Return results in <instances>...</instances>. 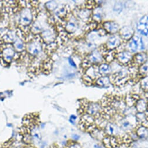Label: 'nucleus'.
Returning a JSON list of instances; mask_svg holds the SVG:
<instances>
[{
    "label": "nucleus",
    "instance_id": "4c0bfd02",
    "mask_svg": "<svg viewBox=\"0 0 148 148\" xmlns=\"http://www.w3.org/2000/svg\"><path fill=\"white\" fill-rule=\"evenodd\" d=\"M95 148H102V146L99 144H96L95 145Z\"/></svg>",
    "mask_w": 148,
    "mask_h": 148
},
{
    "label": "nucleus",
    "instance_id": "cd10ccee",
    "mask_svg": "<svg viewBox=\"0 0 148 148\" xmlns=\"http://www.w3.org/2000/svg\"><path fill=\"white\" fill-rule=\"evenodd\" d=\"M137 30L142 35L148 36V27L146 25L139 23L137 25Z\"/></svg>",
    "mask_w": 148,
    "mask_h": 148
},
{
    "label": "nucleus",
    "instance_id": "9d476101",
    "mask_svg": "<svg viewBox=\"0 0 148 148\" xmlns=\"http://www.w3.org/2000/svg\"><path fill=\"white\" fill-rule=\"evenodd\" d=\"M103 28L106 30L107 33L115 34L118 33L120 29L117 23L114 21H107L103 23Z\"/></svg>",
    "mask_w": 148,
    "mask_h": 148
},
{
    "label": "nucleus",
    "instance_id": "7ed1b4c3",
    "mask_svg": "<svg viewBox=\"0 0 148 148\" xmlns=\"http://www.w3.org/2000/svg\"><path fill=\"white\" fill-rule=\"evenodd\" d=\"M26 48L29 55L32 56H37L40 55L41 51V43L40 41L36 40L31 41L28 44Z\"/></svg>",
    "mask_w": 148,
    "mask_h": 148
},
{
    "label": "nucleus",
    "instance_id": "a211bd4d",
    "mask_svg": "<svg viewBox=\"0 0 148 148\" xmlns=\"http://www.w3.org/2000/svg\"><path fill=\"white\" fill-rule=\"evenodd\" d=\"M135 117L132 119H135ZM129 120V115L125 117V119H122L121 121V129L124 130H129L131 132V130L133 128V124H135V122L132 121V120Z\"/></svg>",
    "mask_w": 148,
    "mask_h": 148
},
{
    "label": "nucleus",
    "instance_id": "39448f33",
    "mask_svg": "<svg viewBox=\"0 0 148 148\" xmlns=\"http://www.w3.org/2000/svg\"><path fill=\"white\" fill-rule=\"evenodd\" d=\"M133 58L132 53L125 50L117 53L115 55V59L118 62L123 65H128L131 63Z\"/></svg>",
    "mask_w": 148,
    "mask_h": 148
},
{
    "label": "nucleus",
    "instance_id": "c85d7f7f",
    "mask_svg": "<svg viewBox=\"0 0 148 148\" xmlns=\"http://www.w3.org/2000/svg\"><path fill=\"white\" fill-rule=\"evenodd\" d=\"M140 87L145 92H148V77H145L141 82Z\"/></svg>",
    "mask_w": 148,
    "mask_h": 148
},
{
    "label": "nucleus",
    "instance_id": "0eeeda50",
    "mask_svg": "<svg viewBox=\"0 0 148 148\" xmlns=\"http://www.w3.org/2000/svg\"><path fill=\"white\" fill-rule=\"evenodd\" d=\"M122 40L118 35H113L111 36L106 43L105 47L107 50H115L121 45Z\"/></svg>",
    "mask_w": 148,
    "mask_h": 148
},
{
    "label": "nucleus",
    "instance_id": "b1692460",
    "mask_svg": "<svg viewBox=\"0 0 148 148\" xmlns=\"http://www.w3.org/2000/svg\"><path fill=\"white\" fill-rule=\"evenodd\" d=\"M116 53L117 52H115L114 50H107L102 55L103 59H105V60L108 63H110L115 59Z\"/></svg>",
    "mask_w": 148,
    "mask_h": 148
},
{
    "label": "nucleus",
    "instance_id": "473e14b6",
    "mask_svg": "<svg viewBox=\"0 0 148 148\" xmlns=\"http://www.w3.org/2000/svg\"><path fill=\"white\" fill-rule=\"evenodd\" d=\"M11 148H24V145L19 141H15L12 143Z\"/></svg>",
    "mask_w": 148,
    "mask_h": 148
},
{
    "label": "nucleus",
    "instance_id": "f257e3e1",
    "mask_svg": "<svg viewBox=\"0 0 148 148\" xmlns=\"http://www.w3.org/2000/svg\"><path fill=\"white\" fill-rule=\"evenodd\" d=\"M128 51L131 53H138L144 49V44L142 38L138 36H135L127 43Z\"/></svg>",
    "mask_w": 148,
    "mask_h": 148
},
{
    "label": "nucleus",
    "instance_id": "6ab92c4d",
    "mask_svg": "<svg viewBox=\"0 0 148 148\" xmlns=\"http://www.w3.org/2000/svg\"><path fill=\"white\" fill-rule=\"evenodd\" d=\"M147 105L148 102L146 100L140 98L136 101L135 107L137 113H145L146 111Z\"/></svg>",
    "mask_w": 148,
    "mask_h": 148
},
{
    "label": "nucleus",
    "instance_id": "4be33fe9",
    "mask_svg": "<svg viewBox=\"0 0 148 148\" xmlns=\"http://www.w3.org/2000/svg\"><path fill=\"white\" fill-rule=\"evenodd\" d=\"M55 15L61 19H65L68 15V8L66 5H62L61 7L57 8L55 11Z\"/></svg>",
    "mask_w": 148,
    "mask_h": 148
},
{
    "label": "nucleus",
    "instance_id": "6e6552de",
    "mask_svg": "<svg viewBox=\"0 0 148 148\" xmlns=\"http://www.w3.org/2000/svg\"><path fill=\"white\" fill-rule=\"evenodd\" d=\"M118 33L121 40L128 42L134 36L135 31L132 27L124 26L120 29Z\"/></svg>",
    "mask_w": 148,
    "mask_h": 148
},
{
    "label": "nucleus",
    "instance_id": "ea45409f",
    "mask_svg": "<svg viewBox=\"0 0 148 148\" xmlns=\"http://www.w3.org/2000/svg\"><path fill=\"white\" fill-rule=\"evenodd\" d=\"M115 148H118V147H115Z\"/></svg>",
    "mask_w": 148,
    "mask_h": 148
},
{
    "label": "nucleus",
    "instance_id": "412c9836",
    "mask_svg": "<svg viewBox=\"0 0 148 148\" xmlns=\"http://www.w3.org/2000/svg\"><path fill=\"white\" fill-rule=\"evenodd\" d=\"M96 84L101 87H109L110 85V80L109 77L103 76L98 78L96 82Z\"/></svg>",
    "mask_w": 148,
    "mask_h": 148
},
{
    "label": "nucleus",
    "instance_id": "20e7f679",
    "mask_svg": "<svg viewBox=\"0 0 148 148\" xmlns=\"http://www.w3.org/2000/svg\"><path fill=\"white\" fill-rule=\"evenodd\" d=\"M86 59L91 66H98L102 63L104 59L102 53L99 50H94L87 56Z\"/></svg>",
    "mask_w": 148,
    "mask_h": 148
},
{
    "label": "nucleus",
    "instance_id": "393cba45",
    "mask_svg": "<svg viewBox=\"0 0 148 148\" xmlns=\"http://www.w3.org/2000/svg\"><path fill=\"white\" fill-rule=\"evenodd\" d=\"M135 116L136 123L140 125H143L147 121L145 113H136Z\"/></svg>",
    "mask_w": 148,
    "mask_h": 148
},
{
    "label": "nucleus",
    "instance_id": "72a5a7b5",
    "mask_svg": "<svg viewBox=\"0 0 148 148\" xmlns=\"http://www.w3.org/2000/svg\"><path fill=\"white\" fill-rule=\"evenodd\" d=\"M139 23L145 25L148 27V16H144L143 17H142L140 19Z\"/></svg>",
    "mask_w": 148,
    "mask_h": 148
},
{
    "label": "nucleus",
    "instance_id": "c756f323",
    "mask_svg": "<svg viewBox=\"0 0 148 148\" xmlns=\"http://www.w3.org/2000/svg\"><path fill=\"white\" fill-rule=\"evenodd\" d=\"M66 148H82V146L77 142L71 141L69 143H67L65 146Z\"/></svg>",
    "mask_w": 148,
    "mask_h": 148
},
{
    "label": "nucleus",
    "instance_id": "1a4fd4ad",
    "mask_svg": "<svg viewBox=\"0 0 148 148\" xmlns=\"http://www.w3.org/2000/svg\"><path fill=\"white\" fill-rule=\"evenodd\" d=\"M41 40L47 44H50L53 42L56 38L55 32L54 29L48 28L42 31L41 34Z\"/></svg>",
    "mask_w": 148,
    "mask_h": 148
},
{
    "label": "nucleus",
    "instance_id": "a878e982",
    "mask_svg": "<svg viewBox=\"0 0 148 148\" xmlns=\"http://www.w3.org/2000/svg\"><path fill=\"white\" fill-rule=\"evenodd\" d=\"M14 49L17 52H21L24 49V44L23 41L19 38H17L14 42L13 45Z\"/></svg>",
    "mask_w": 148,
    "mask_h": 148
},
{
    "label": "nucleus",
    "instance_id": "f3484780",
    "mask_svg": "<svg viewBox=\"0 0 148 148\" xmlns=\"http://www.w3.org/2000/svg\"><path fill=\"white\" fill-rule=\"evenodd\" d=\"M103 17V12L101 8L96 7L92 11V18L93 22L96 23H100L102 22Z\"/></svg>",
    "mask_w": 148,
    "mask_h": 148
},
{
    "label": "nucleus",
    "instance_id": "ddd939ff",
    "mask_svg": "<svg viewBox=\"0 0 148 148\" xmlns=\"http://www.w3.org/2000/svg\"><path fill=\"white\" fill-rule=\"evenodd\" d=\"M120 129H121V128H119L115 124L111 123H109L105 125L104 130L106 134L108 136H117L118 134H119Z\"/></svg>",
    "mask_w": 148,
    "mask_h": 148
},
{
    "label": "nucleus",
    "instance_id": "9b49d317",
    "mask_svg": "<svg viewBox=\"0 0 148 148\" xmlns=\"http://www.w3.org/2000/svg\"><path fill=\"white\" fill-rule=\"evenodd\" d=\"M101 110L102 106L98 103H89L86 108V114L93 117H98V115L99 116Z\"/></svg>",
    "mask_w": 148,
    "mask_h": 148
},
{
    "label": "nucleus",
    "instance_id": "2eb2a0df",
    "mask_svg": "<svg viewBox=\"0 0 148 148\" xmlns=\"http://www.w3.org/2000/svg\"><path fill=\"white\" fill-rule=\"evenodd\" d=\"M135 132L139 139H146L148 138V127L145 125H139Z\"/></svg>",
    "mask_w": 148,
    "mask_h": 148
},
{
    "label": "nucleus",
    "instance_id": "7c9ffc66",
    "mask_svg": "<svg viewBox=\"0 0 148 148\" xmlns=\"http://www.w3.org/2000/svg\"><path fill=\"white\" fill-rule=\"evenodd\" d=\"M46 7L48 10L51 11L57 8V4L54 1H50L46 4Z\"/></svg>",
    "mask_w": 148,
    "mask_h": 148
},
{
    "label": "nucleus",
    "instance_id": "5701e85b",
    "mask_svg": "<svg viewBox=\"0 0 148 148\" xmlns=\"http://www.w3.org/2000/svg\"><path fill=\"white\" fill-rule=\"evenodd\" d=\"M99 72L100 75H106L109 74L111 71L110 66L106 63H102L98 66Z\"/></svg>",
    "mask_w": 148,
    "mask_h": 148
},
{
    "label": "nucleus",
    "instance_id": "e433bc0d",
    "mask_svg": "<svg viewBox=\"0 0 148 148\" xmlns=\"http://www.w3.org/2000/svg\"><path fill=\"white\" fill-rule=\"evenodd\" d=\"M72 140L77 142L79 139H80V136L78 134H73L72 136Z\"/></svg>",
    "mask_w": 148,
    "mask_h": 148
},
{
    "label": "nucleus",
    "instance_id": "2f4dec72",
    "mask_svg": "<svg viewBox=\"0 0 148 148\" xmlns=\"http://www.w3.org/2000/svg\"><path fill=\"white\" fill-rule=\"evenodd\" d=\"M122 8H123V6H122V3L121 2L118 1V2L115 3L113 10L115 12L120 13L122 10Z\"/></svg>",
    "mask_w": 148,
    "mask_h": 148
},
{
    "label": "nucleus",
    "instance_id": "bb28decb",
    "mask_svg": "<svg viewBox=\"0 0 148 148\" xmlns=\"http://www.w3.org/2000/svg\"><path fill=\"white\" fill-rule=\"evenodd\" d=\"M138 74L144 77L148 76V64L145 63L140 66L138 69Z\"/></svg>",
    "mask_w": 148,
    "mask_h": 148
},
{
    "label": "nucleus",
    "instance_id": "58836bf2",
    "mask_svg": "<svg viewBox=\"0 0 148 148\" xmlns=\"http://www.w3.org/2000/svg\"><path fill=\"white\" fill-rule=\"evenodd\" d=\"M145 114H146V117H147V120L148 121V105H147V109H146V111L145 112Z\"/></svg>",
    "mask_w": 148,
    "mask_h": 148
},
{
    "label": "nucleus",
    "instance_id": "dca6fc26",
    "mask_svg": "<svg viewBox=\"0 0 148 148\" xmlns=\"http://www.w3.org/2000/svg\"><path fill=\"white\" fill-rule=\"evenodd\" d=\"M92 137L95 139L100 141H102L104 138L107 135L104 132V130L101 128L95 127L92 131L90 132Z\"/></svg>",
    "mask_w": 148,
    "mask_h": 148
},
{
    "label": "nucleus",
    "instance_id": "c9c22d12",
    "mask_svg": "<svg viewBox=\"0 0 148 148\" xmlns=\"http://www.w3.org/2000/svg\"><path fill=\"white\" fill-rule=\"evenodd\" d=\"M68 62H69V63L70 64V65L72 67H77V65L75 63V62H74V60L71 58H69V59H68Z\"/></svg>",
    "mask_w": 148,
    "mask_h": 148
},
{
    "label": "nucleus",
    "instance_id": "423d86ee",
    "mask_svg": "<svg viewBox=\"0 0 148 148\" xmlns=\"http://www.w3.org/2000/svg\"><path fill=\"white\" fill-rule=\"evenodd\" d=\"M148 59V55L144 52H140L133 55L132 60L131 64L132 66L140 67L142 64L146 63Z\"/></svg>",
    "mask_w": 148,
    "mask_h": 148
},
{
    "label": "nucleus",
    "instance_id": "aec40b11",
    "mask_svg": "<svg viewBox=\"0 0 148 148\" xmlns=\"http://www.w3.org/2000/svg\"><path fill=\"white\" fill-rule=\"evenodd\" d=\"M92 11L86 8L80 9L77 12V16L82 21H87L92 17Z\"/></svg>",
    "mask_w": 148,
    "mask_h": 148
},
{
    "label": "nucleus",
    "instance_id": "f704fd0d",
    "mask_svg": "<svg viewBox=\"0 0 148 148\" xmlns=\"http://www.w3.org/2000/svg\"><path fill=\"white\" fill-rule=\"evenodd\" d=\"M77 117L75 116V115H73V114H72L71 115V116L69 117V122L74 125L75 124V121L77 120Z\"/></svg>",
    "mask_w": 148,
    "mask_h": 148
},
{
    "label": "nucleus",
    "instance_id": "4468645a",
    "mask_svg": "<svg viewBox=\"0 0 148 148\" xmlns=\"http://www.w3.org/2000/svg\"><path fill=\"white\" fill-rule=\"evenodd\" d=\"M79 25L77 20L75 18H71L68 22H66L65 26L66 32L69 33H73L75 32L78 29Z\"/></svg>",
    "mask_w": 148,
    "mask_h": 148
},
{
    "label": "nucleus",
    "instance_id": "f03ea898",
    "mask_svg": "<svg viewBox=\"0 0 148 148\" xmlns=\"http://www.w3.org/2000/svg\"><path fill=\"white\" fill-rule=\"evenodd\" d=\"M33 19V15L31 9L24 8L18 14V22L21 26L27 27L32 23Z\"/></svg>",
    "mask_w": 148,
    "mask_h": 148
},
{
    "label": "nucleus",
    "instance_id": "f8f14e48",
    "mask_svg": "<svg viewBox=\"0 0 148 148\" xmlns=\"http://www.w3.org/2000/svg\"><path fill=\"white\" fill-rule=\"evenodd\" d=\"M15 49L14 47L7 46L2 51V56L5 62L10 63L14 58Z\"/></svg>",
    "mask_w": 148,
    "mask_h": 148
}]
</instances>
